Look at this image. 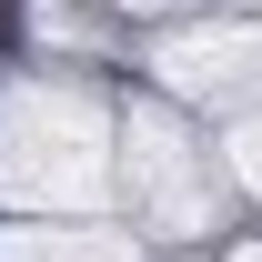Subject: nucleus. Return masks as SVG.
I'll use <instances>...</instances> for the list:
<instances>
[{
	"label": "nucleus",
	"mask_w": 262,
	"mask_h": 262,
	"mask_svg": "<svg viewBox=\"0 0 262 262\" xmlns=\"http://www.w3.org/2000/svg\"><path fill=\"white\" fill-rule=\"evenodd\" d=\"M0 51H20V0H0Z\"/></svg>",
	"instance_id": "1"
}]
</instances>
